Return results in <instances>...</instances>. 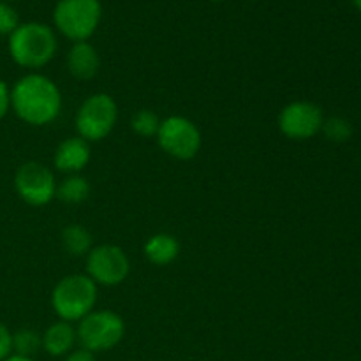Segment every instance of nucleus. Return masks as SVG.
I'll return each mask as SVG.
<instances>
[{"instance_id": "nucleus-6", "label": "nucleus", "mask_w": 361, "mask_h": 361, "mask_svg": "<svg viewBox=\"0 0 361 361\" xmlns=\"http://www.w3.org/2000/svg\"><path fill=\"white\" fill-rule=\"evenodd\" d=\"M126 323L113 310H92L78 323L76 337L81 348L95 353L109 351L122 342Z\"/></svg>"}, {"instance_id": "nucleus-14", "label": "nucleus", "mask_w": 361, "mask_h": 361, "mask_svg": "<svg viewBox=\"0 0 361 361\" xmlns=\"http://www.w3.org/2000/svg\"><path fill=\"white\" fill-rule=\"evenodd\" d=\"M145 257L155 267H168L178 257L180 242L175 235L169 233H157L150 236L143 247Z\"/></svg>"}, {"instance_id": "nucleus-17", "label": "nucleus", "mask_w": 361, "mask_h": 361, "mask_svg": "<svg viewBox=\"0 0 361 361\" xmlns=\"http://www.w3.org/2000/svg\"><path fill=\"white\" fill-rule=\"evenodd\" d=\"M42 348V335H39L35 330L23 328L13 334V353L20 356L32 358L39 349Z\"/></svg>"}, {"instance_id": "nucleus-10", "label": "nucleus", "mask_w": 361, "mask_h": 361, "mask_svg": "<svg viewBox=\"0 0 361 361\" xmlns=\"http://www.w3.org/2000/svg\"><path fill=\"white\" fill-rule=\"evenodd\" d=\"M324 116L323 109L310 101H293L281 109L277 118L279 130L286 137L305 141L321 133Z\"/></svg>"}, {"instance_id": "nucleus-21", "label": "nucleus", "mask_w": 361, "mask_h": 361, "mask_svg": "<svg viewBox=\"0 0 361 361\" xmlns=\"http://www.w3.org/2000/svg\"><path fill=\"white\" fill-rule=\"evenodd\" d=\"M11 355H13V334L0 321V361H4Z\"/></svg>"}, {"instance_id": "nucleus-5", "label": "nucleus", "mask_w": 361, "mask_h": 361, "mask_svg": "<svg viewBox=\"0 0 361 361\" xmlns=\"http://www.w3.org/2000/svg\"><path fill=\"white\" fill-rule=\"evenodd\" d=\"M118 120V106L109 94L99 92V94L88 95L76 111L78 136L83 137L88 143L104 140L109 136Z\"/></svg>"}, {"instance_id": "nucleus-20", "label": "nucleus", "mask_w": 361, "mask_h": 361, "mask_svg": "<svg viewBox=\"0 0 361 361\" xmlns=\"http://www.w3.org/2000/svg\"><path fill=\"white\" fill-rule=\"evenodd\" d=\"M20 27V16L9 2L0 0V35H11Z\"/></svg>"}, {"instance_id": "nucleus-19", "label": "nucleus", "mask_w": 361, "mask_h": 361, "mask_svg": "<svg viewBox=\"0 0 361 361\" xmlns=\"http://www.w3.org/2000/svg\"><path fill=\"white\" fill-rule=\"evenodd\" d=\"M324 136L328 137L334 143H345L348 140H351L353 136V126L349 120L342 118V116H330L323 122L321 127Z\"/></svg>"}, {"instance_id": "nucleus-24", "label": "nucleus", "mask_w": 361, "mask_h": 361, "mask_svg": "<svg viewBox=\"0 0 361 361\" xmlns=\"http://www.w3.org/2000/svg\"><path fill=\"white\" fill-rule=\"evenodd\" d=\"M4 361H34V360H32V358H27V356L14 355V353H13V355H11V356H7V358L4 360Z\"/></svg>"}, {"instance_id": "nucleus-1", "label": "nucleus", "mask_w": 361, "mask_h": 361, "mask_svg": "<svg viewBox=\"0 0 361 361\" xmlns=\"http://www.w3.org/2000/svg\"><path fill=\"white\" fill-rule=\"evenodd\" d=\"M11 109L28 126H48L62 111V94L48 76L28 73L11 88Z\"/></svg>"}, {"instance_id": "nucleus-22", "label": "nucleus", "mask_w": 361, "mask_h": 361, "mask_svg": "<svg viewBox=\"0 0 361 361\" xmlns=\"http://www.w3.org/2000/svg\"><path fill=\"white\" fill-rule=\"evenodd\" d=\"M11 109V88L7 87L6 81L0 80V120L9 113Z\"/></svg>"}, {"instance_id": "nucleus-18", "label": "nucleus", "mask_w": 361, "mask_h": 361, "mask_svg": "<svg viewBox=\"0 0 361 361\" xmlns=\"http://www.w3.org/2000/svg\"><path fill=\"white\" fill-rule=\"evenodd\" d=\"M159 126H161V118L152 109H140L130 118V129L141 137L157 136Z\"/></svg>"}, {"instance_id": "nucleus-7", "label": "nucleus", "mask_w": 361, "mask_h": 361, "mask_svg": "<svg viewBox=\"0 0 361 361\" xmlns=\"http://www.w3.org/2000/svg\"><path fill=\"white\" fill-rule=\"evenodd\" d=\"M157 143L161 150L176 161H190L200 152L203 136L192 120L187 116L171 115L161 120L157 130Z\"/></svg>"}, {"instance_id": "nucleus-15", "label": "nucleus", "mask_w": 361, "mask_h": 361, "mask_svg": "<svg viewBox=\"0 0 361 361\" xmlns=\"http://www.w3.org/2000/svg\"><path fill=\"white\" fill-rule=\"evenodd\" d=\"M62 247L69 256L81 257L88 256L94 249V238L92 233L81 224H69L62 229Z\"/></svg>"}, {"instance_id": "nucleus-11", "label": "nucleus", "mask_w": 361, "mask_h": 361, "mask_svg": "<svg viewBox=\"0 0 361 361\" xmlns=\"http://www.w3.org/2000/svg\"><path fill=\"white\" fill-rule=\"evenodd\" d=\"M92 157L90 143L83 137L73 136L63 140L56 147L55 155H53V164L59 171L66 175H80L88 166Z\"/></svg>"}, {"instance_id": "nucleus-8", "label": "nucleus", "mask_w": 361, "mask_h": 361, "mask_svg": "<svg viewBox=\"0 0 361 361\" xmlns=\"http://www.w3.org/2000/svg\"><path fill=\"white\" fill-rule=\"evenodd\" d=\"M130 261L126 250L113 243L97 245L87 256V275L97 286L115 288L127 281Z\"/></svg>"}, {"instance_id": "nucleus-26", "label": "nucleus", "mask_w": 361, "mask_h": 361, "mask_svg": "<svg viewBox=\"0 0 361 361\" xmlns=\"http://www.w3.org/2000/svg\"><path fill=\"white\" fill-rule=\"evenodd\" d=\"M210 2H226V0H210Z\"/></svg>"}, {"instance_id": "nucleus-27", "label": "nucleus", "mask_w": 361, "mask_h": 361, "mask_svg": "<svg viewBox=\"0 0 361 361\" xmlns=\"http://www.w3.org/2000/svg\"><path fill=\"white\" fill-rule=\"evenodd\" d=\"M2 2H14V0H2Z\"/></svg>"}, {"instance_id": "nucleus-2", "label": "nucleus", "mask_w": 361, "mask_h": 361, "mask_svg": "<svg viewBox=\"0 0 361 361\" xmlns=\"http://www.w3.org/2000/svg\"><path fill=\"white\" fill-rule=\"evenodd\" d=\"M59 41L49 25L27 21L9 35V55L25 69H41L56 55Z\"/></svg>"}, {"instance_id": "nucleus-4", "label": "nucleus", "mask_w": 361, "mask_h": 361, "mask_svg": "<svg viewBox=\"0 0 361 361\" xmlns=\"http://www.w3.org/2000/svg\"><path fill=\"white\" fill-rule=\"evenodd\" d=\"M102 20L101 0H59L53 9V25L73 42L88 41Z\"/></svg>"}, {"instance_id": "nucleus-9", "label": "nucleus", "mask_w": 361, "mask_h": 361, "mask_svg": "<svg viewBox=\"0 0 361 361\" xmlns=\"http://www.w3.org/2000/svg\"><path fill=\"white\" fill-rule=\"evenodd\" d=\"M14 189L30 207H46L55 200L56 180L48 166L30 161L18 168L14 175Z\"/></svg>"}, {"instance_id": "nucleus-12", "label": "nucleus", "mask_w": 361, "mask_h": 361, "mask_svg": "<svg viewBox=\"0 0 361 361\" xmlns=\"http://www.w3.org/2000/svg\"><path fill=\"white\" fill-rule=\"evenodd\" d=\"M67 69L76 80L88 81L97 76L101 67V56L99 51L88 41L73 42L69 53H67Z\"/></svg>"}, {"instance_id": "nucleus-3", "label": "nucleus", "mask_w": 361, "mask_h": 361, "mask_svg": "<svg viewBox=\"0 0 361 361\" xmlns=\"http://www.w3.org/2000/svg\"><path fill=\"white\" fill-rule=\"evenodd\" d=\"M97 303V284L88 275L73 274L60 279L51 293V307L60 321L80 323Z\"/></svg>"}, {"instance_id": "nucleus-23", "label": "nucleus", "mask_w": 361, "mask_h": 361, "mask_svg": "<svg viewBox=\"0 0 361 361\" xmlns=\"http://www.w3.org/2000/svg\"><path fill=\"white\" fill-rule=\"evenodd\" d=\"M66 361H97V360H95V355L92 351H88V349L85 348H78V349H73V351L67 355Z\"/></svg>"}, {"instance_id": "nucleus-16", "label": "nucleus", "mask_w": 361, "mask_h": 361, "mask_svg": "<svg viewBox=\"0 0 361 361\" xmlns=\"http://www.w3.org/2000/svg\"><path fill=\"white\" fill-rule=\"evenodd\" d=\"M90 182L81 175H67L60 183H56L55 197L67 204H80L90 196Z\"/></svg>"}, {"instance_id": "nucleus-13", "label": "nucleus", "mask_w": 361, "mask_h": 361, "mask_svg": "<svg viewBox=\"0 0 361 361\" xmlns=\"http://www.w3.org/2000/svg\"><path fill=\"white\" fill-rule=\"evenodd\" d=\"M76 342V328L67 321H56L42 334V349L55 358L69 355Z\"/></svg>"}, {"instance_id": "nucleus-25", "label": "nucleus", "mask_w": 361, "mask_h": 361, "mask_svg": "<svg viewBox=\"0 0 361 361\" xmlns=\"http://www.w3.org/2000/svg\"><path fill=\"white\" fill-rule=\"evenodd\" d=\"M351 2H353V6L356 7V9L361 11V0H351Z\"/></svg>"}]
</instances>
